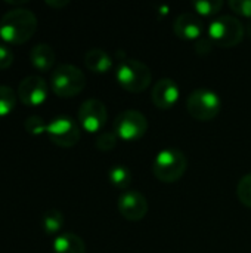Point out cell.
Segmentation results:
<instances>
[{
  "mask_svg": "<svg viewBox=\"0 0 251 253\" xmlns=\"http://www.w3.org/2000/svg\"><path fill=\"white\" fill-rule=\"evenodd\" d=\"M246 33H247V36H249V37H251V21L247 24V25H246Z\"/></svg>",
  "mask_w": 251,
  "mask_h": 253,
  "instance_id": "28",
  "label": "cell"
},
{
  "mask_svg": "<svg viewBox=\"0 0 251 253\" xmlns=\"http://www.w3.org/2000/svg\"><path fill=\"white\" fill-rule=\"evenodd\" d=\"M213 47H215V43L210 40V37H201L197 40L194 49L198 55H207L209 52H212Z\"/></svg>",
  "mask_w": 251,
  "mask_h": 253,
  "instance_id": "26",
  "label": "cell"
},
{
  "mask_svg": "<svg viewBox=\"0 0 251 253\" xmlns=\"http://www.w3.org/2000/svg\"><path fill=\"white\" fill-rule=\"evenodd\" d=\"M56 55L50 44L38 43L30 52V62L38 71H49L55 64Z\"/></svg>",
  "mask_w": 251,
  "mask_h": 253,
  "instance_id": "15",
  "label": "cell"
},
{
  "mask_svg": "<svg viewBox=\"0 0 251 253\" xmlns=\"http://www.w3.org/2000/svg\"><path fill=\"white\" fill-rule=\"evenodd\" d=\"M188 168V159L183 151L178 148H164L158 151L152 163L154 176L166 184L179 181Z\"/></svg>",
  "mask_w": 251,
  "mask_h": 253,
  "instance_id": "3",
  "label": "cell"
},
{
  "mask_svg": "<svg viewBox=\"0 0 251 253\" xmlns=\"http://www.w3.org/2000/svg\"><path fill=\"white\" fill-rule=\"evenodd\" d=\"M179 95H180V89L176 84V82L164 77L157 80L155 84L152 86L151 99L155 107L161 110H169L179 101Z\"/></svg>",
  "mask_w": 251,
  "mask_h": 253,
  "instance_id": "12",
  "label": "cell"
},
{
  "mask_svg": "<svg viewBox=\"0 0 251 253\" xmlns=\"http://www.w3.org/2000/svg\"><path fill=\"white\" fill-rule=\"evenodd\" d=\"M186 108L188 113L201 122H209L217 117L222 108L220 96L212 89H195L186 98Z\"/></svg>",
  "mask_w": 251,
  "mask_h": 253,
  "instance_id": "6",
  "label": "cell"
},
{
  "mask_svg": "<svg viewBox=\"0 0 251 253\" xmlns=\"http://www.w3.org/2000/svg\"><path fill=\"white\" fill-rule=\"evenodd\" d=\"M207 31L210 40L220 47H234L240 44L246 36V27L232 15L216 16L209 24Z\"/></svg>",
  "mask_w": 251,
  "mask_h": 253,
  "instance_id": "4",
  "label": "cell"
},
{
  "mask_svg": "<svg viewBox=\"0 0 251 253\" xmlns=\"http://www.w3.org/2000/svg\"><path fill=\"white\" fill-rule=\"evenodd\" d=\"M18 95L9 86H0V117L9 116L16 105Z\"/></svg>",
  "mask_w": 251,
  "mask_h": 253,
  "instance_id": "19",
  "label": "cell"
},
{
  "mask_svg": "<svg viewBox=\"0 0 251 253\" xmlns=\"http://www.w3.org/2000/svg\"><path fill=\"white\" fill-rule=\"evenodd\" d=\"M46 4L50 7H55V9H61V7L68 6L70 1L68 0H46Z\"/></svg>",
  "mask_w": 251,
  "mask_h": 253,
  "instance_id": "27",
  "label": "cell"
},
{
  "mask_svg": "<svg viewBox=\"0 0 251 253\" xmlns=\"http://www.w3.org/2000/svg\"><path fill=\"white\" fill-rule=\"evenodd\" d=\"M46 133L49 139L61 148H71L80 141V127L68 116H58L50 120Z\"/></svg>",
  "mask_w": 251,
  "mask_h": 253,
  "instance_id": "8",
  "label": "cell"
},
{
  "mask_svg": "<svg viewBox=\"0 0 251 253\" xmlns=\"http://www.w3.org/2000/svg\"><path fill=\"white\" fill-rule=\"evenodd\" d=\"M148 130L145 114L138 110H124L114 120V132L123 141L141 139Z\"/></svg>",
  "mask_w": 251,
  "mask_h": 253,
  "instance_id": "7",
  "label": "cell"
},
{
  "mask_svg": "<svg viewBox=\"0 0 251 253\" xmlns=\"http://www.w3.org/2000/svg\"><path fill=\"white\" fill-rule=\"evenodd\" d=\"M16 95L27 107H38L47 98V83L40 76H27L19 82Z\"/></svg>",
  "mask_w": 251,
  "mask_h": 253,
  "instance_id": "10",
  "label": "cell"
},
{
  "mask_svg": "<svg viewBox=\"0 0 251 253\" xmlns=\"http://www.w3.org/2000/svg\"><path fill=\"white\" fill-rule=\"evenodd\" d=\"M36 30V15L24 7L10 9L0 18V39L7 44H22L28 42Z\"/></svg>",
  "mask_w": 251,
  "mask_h": 253,
  "instance_id": "1",
  "label": "cell"
},
{
  "mask_svg": "<svg viewBox=\"0 0 251 253\" xmlns=\"http://www.w3.org/2000/svg\"><path fill=\"white\" fill-rule=\"evenodd\" d=\"M117 141H118V136L115 135V132H99L98 136H96V141H95V147L99 150V151H111L115 148L117 145Z\"/></svg>",
  "mask_w": 251,
  "mask_h": 253,
  "instance_id": "21",
  "label": "cell"
},
{
  "mask_svg": "<svg viewBox=\"0 0 251 253\" xmlns=\"http://www.w3.org/2000/svg\"><path fill=\"white\" fill-rule=\"evenodd\" d=\"M237 196L240 199V202L247 206L251 208V173L244 175L240 181H238V185H237Z\"/></svg>",
  "mask_w": 251,
  "mask_h": 253,
  "instance_id": "22",
  "label": "cell"
},
{
  "mask_svg": "<svg viewBox=\"0 0 251 253\" xmlns=\"http://www.w3.org/2000/svg\"><path fill=\"white\" fill-rule=\"evenodd\" d=\"M24 127L30 135H41L47 130V125L38 116H30L24 122Z\"/></svg>",
  "mask_w": 251,
  "mask_h": 253,
  "instance_id": "23",
  "label": "cell"
},
{
  "mask_svg": "<svg viewBox=\"0 0 251 253\" xmlns=\"http://www.w3.org/2000/svg\"><path fill=\"white\" fill-rule=\"evenodd\" d=\"M115 79L123 89L132 93H141L149 87L152 73L145 62L124 56L118 59V65L115 68Z\"/></svg>",
  "mask_w": 251,
  "mask_h": 253,
  "instance_id": "2",
  "label": "cell"
},
{
  "mask_svg": "<svg viewBox=\"0 0 251 253\" xmlns=\"http://www.w3.org/2000/svg\"><path fill=\"white\" fill-rule=\"evenodd\" d=\"M41 225H43V230L46 231V234H49V236H53V234L59 233V230L64 225L62 212L58 211V209H49L47 212L43 213Z\"/></svg>",
  "mask_w": 251,
  "mask_h": 253,
  "instance_id": "18",
  "label": "cell"
},
{
  "mask_svg": "<svg viewBox=\"0 0 251 253\" xmlns=\"http://www.w3.org/2000/svg\"><path fill=\"white\" fill-rule=\"evenodd\" d=\"M173 31L183 40H198L204 33V24L195 13L183 12L176 16L173 22Z\"/></svg>",
  "mask_w": 251,
  "mask_h": 253,
  "instance_id": "13",
  "label": "cell"
},
{
  "mask_svg": "<svg viewBox=\"0 0 251 253\" xmlns=\"http://www.w3.org/2000/svg\"><path fill=\"white\" fill-rule=\"evenodd\" d=\"M84 65L92 73L105 74L112 67V58H111V55L107 50H104L101 47H93V49L86 52V55H84Z\"/></svg>",
  "mask_w": 251,
  "mask_h": 253,
  "instance_id": "14",
  "label": "cell"
},
{
  "mask_svg": "<svg viewBox=\"0 0 251 253\" xmlns=\"http://www.w3.org/2000/svg\"><path fill=\"white\" fill-rule=\"evenodd\" d=\"M107 119L108 110L101 99L90 98L84 101L78 108V123L89 133L99 132L105 126Z\"/></svg>",
  "mask_w": 251,
  "mask_h": 253,
  "instance_id": "9",
  "label": "cell"
},
{
  "mask_svg": "<svg viewBox=\"0 0 251 253\" xmlns=\"http://www.w3.org/2000/svg\"><path fill=\"white\" fill-rule=\"evenodd\" d=\"M50 87L61 98H72L86 87V76L75 65L61 64L52 71Z\"/></svg>",
  "mask_w": 251,
  "mask_h": 253,
  "instance_id": "5",
  "label": "cell"
},
{
  "mask_svg": "<svg viewBox=\"0 0 251 253\" xmlns=\"http://www.w3.org/2000/svg\"><path fill=\"white\" fill-rule=\"evenodd\" d=\"M108 179L114 188L126 191L132 184V170L124 165H114L108 170Z\"/></svg>",
  "mask_w": 251,
  "mask_h": 253,
  "instance_id": "17",
  "label": "cell"
},
{
  "mask_svg": "<svg viewBox=\"0 0 251 253\" xmlns=\"http://www.w3.org/2000/svg\"><path fill=\"white\" fill-rule=\"evenodd\" d=\"M118 211L127 221H141L148 213V200L138 190H126L118 197Z\"/></svg>",
  "mask_w": 251,
  "mask_h": 253,
  "instance_id": "11",
  "label": "cell"
},
{
  "mask_svg": "<svg viewBox=\"0 0 251 253\" xmlns=\"http://www.w3.org/2000/svg\"><path fill=\"white\" fill-rule=\"evenodd\" d=\"M229 7L241 16L251 18V0H231Z\"/></svg>",
  "mask_w": 251,
  "mask_h": 253,
  "instance_id": "24",
  "label": "cell"
},
{
  "mask_svg": "<svg viewBox=\"0 0 251 253\" xmlns=\"http://www.w3.org/2000/svg\"><path fill=\"white\" fill-rule=\"evenodd\" d=\"M53 253H86V245L74 233H64L55 237L53 243Z\"/></svg>",
  "mask_w": 251,
  "mask_h": 253,
  "instance_id": "16",
  "label": "cell"
},
{
  "mask_svg": "<svg viewBox=\"0 0 251 253\" xmlns=\"http://www.w3.org/2000/svg\"><path fill=\"white\" fill-rule=\"evenodd\" d=\"M13 64V52L3 43H0V70H6Z\"/></svg>",
  "mask_w": 251,
  "mask_h": 253,
  "instance_id": "25",
  "label": "cell"
},
{
  "mask_svg": "<svg viewBox=\"0 0 251 253\" xmlns=\"http://www.w3.org/2000/svg\"><path fill=\"white\" fill-rule=\"evenodd\" d=\"M192 7L198 15L213 16L222 10L223 1L222 0H195V1H192Z\"/></svg>",
  "mask_w": 251,
  "mask_h": 253,
  "instance_id": "20",
  "label": "cell"
}]
</instances>
